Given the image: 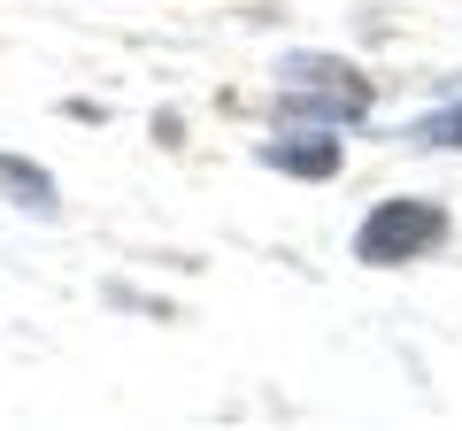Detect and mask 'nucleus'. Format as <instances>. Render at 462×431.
I'll list each match as a JSON object with an SVG mask.
<instances>
[{
  "label": "nucleus",
  "mask_w": 462,
  "mask_h": 431,
  "mask_svg": "<svg viewBox=\"0 0 462 431\" xmlns=\"http://www.w3.org/2000/svg\"><path fill=\"white\" fill-rule=\"evenodd\" d=\"M439 239H447V208L439 200H378V208L355 224V262L401 270V262H424Z\"/></svg>",
  "instance_id": "1"
},
{
  "label": "nucleus",
  "mask_w": 462,
  "mask_h": 431,
  "mask_svg": "<svg viewBox=\"0 0 462 431\" xmlns=\"http://www.w3.org/2000/svg\"><path fill=\"white\" fill-rule=\"evenodd\" d=\"M278 93H285V116H300V124L363 116V108H370V78L355 62H339V54H285Z\"/></svg>",
  "instance_id": "2"
},
{
  "label": "nucleus",
  "mask_w": 462,
  "mask_h": 431,
  "mask_svg": "<svg viewBox=\"0 0 462 431\" xmlns=\"http://www.w3.org/2000/svg\"><path fill=\"white\" fill-rule=\"evenodd\" d=\"M0 193L16 200V208H32V216H54V208H62L54 178H47L39 162H23V154H0Z\"/></svg>",
  "instance_id": "4"
},
{
  "label": "nucleus",
  "mask_w": 462,
  "mask_h": 431,
  "mask_svg": "<svg viewBox=\"0 0 462 431\" xmlns=\"http://www.w3.org/2000/svg\"><path fill=\"white\" fill-rule=\"evenodd\" d=\"M263 162L278 170V178L324 185V178H339V132H278V139L263 147Z\"/></svg>",
  "instance_id": "3"
},
{
  "label": "nucleus",
  "mask_w": 462,
  "mask_h": 431,
  "mask_svg": "<svg viewBox=\"0 0 462 431\" xmlns=\"http://www.w3.org/2000/svg\"><path fill=\"white\" fill-rule=\"evenodd\" d=\"M424 139H439V147H462V108H447V116L424 124Z\"/></svg>",
  "instance_id": "5"
}]
</instances>
